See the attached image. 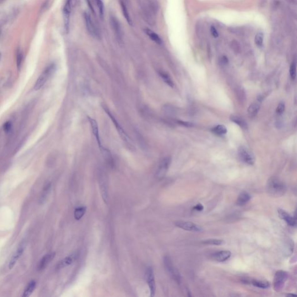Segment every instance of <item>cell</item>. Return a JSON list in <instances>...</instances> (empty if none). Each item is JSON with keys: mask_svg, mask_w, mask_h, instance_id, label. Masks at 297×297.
<instances>
[{"mask_svg": "<svg viewBox=\"0 0 297 297\" xmlns=\"http://www.w3.org/2000/svg\"><path fill=\"white\" fill-rule=\"evenodd\" d=\"M159 73V75L161 77V78L164 80V81L167 84L169 85V86L171 87H173L174 83H173L172 80L171 79L170 77L169 76L167 73L163 72H160Z\"/></svg>", "mask_w": 297, "mask_h": 297, "instance_id": "obj_30", "label": "cell"}, {"mask_svg": "<svg viewBox=\"0 0 297 297\" xmlns=\"http://www.w3.org/2000/svg\"><path fill=\"white\" fill-rule=\"evenodd\" d=\"M51 184H48V185H46L44 189L43 190V193L41 195V197L40 200L42 201L45 200L46 199V198L47 197L48 194L50 190H51Z\"/></svg>", "mask_w": 297, "mask_h": 297, "instance_id": "obj_33", "label": "cell"}, {"mask_svg": "<svg viewBox=\"0 0 297 297\" xmlns=\"http://www.w3.org/2000/svg\"><path fill=\"white\" fill-rule=\"evenodd\" d=\"M259 108H260V105L257 102L253 103V104H251L249 106L248 108L249 116L251 117L255 116L258 112Z\"/></svg>", "mask_w": 297, "mask_h": 297, "instance_id": "obj_24", "label": "cell"}, {"mask_svg": "<svg viewBox=\"0 0 297 297\" xmlns=\"http://www.w3.org/2000/svg\"><path fill=\"white\" fill-rule=\"evenodd\" d=\"M26 240L25 239H23L20 242L18 248L16 249V251L12 255V257L8 264L9 269H12L15 266L16 262H18L19 259L24 253V249H26Z\"/></svg>", "mask_w": 297, "mask_h": 297, "instance_id": "obj_6", "label": "cell"}, {"mask_svg": "<svg viewBox=\"0 0 297 297\" xmlns=\"http://www.w3.org/2000/svg\"><path fill=\"white\" fill-rule=\"evenodd\" d=\"M288 279V273L285 271L280 270L275 273L273 280V289L276 292L281 291L284 288L285 282Z\"/></svg>", "mask_w": 297, "mask_h": 297, "instance_id": "obj_5", "label": "cell"}, {"mask_svg": "<svg viewBox=\"0 0 297 297\" xmlns=\"http://www.w3.org/2000/svg\"><path fill=\"white\" fill-rule=\"evenodd\" d=\"M231 256V253L229 251L224 250L213 253L211 255V258L217 262H224L229 259Z\"/></svg>", "mask_w": 297, "mask_h": 297, "instance_id": "obj_16", "label": "cell"}, {"mask_svg": "<svg viewBox=\"0 0 297 297\" xmlns=\"http://www.w3.org/2000/svg\"><path fill=\"white\" fill-rule=\"evenodd\" d=\"M289 74L292 80H295L296 77V63L293 62L289 68Z\"/></svg>", "mask_w": 297, "mask_h": 297, "instance_id": "obj_34", "label": "cell"}, {"mask_svg": "<svg viewBox=\"0 0 297 297\" xmlns=\"http://www.w3.org/2000/svg\"><path fill=\"white\" fill-rule=\"evenodd\" d=\"M210 32H211V35H212L214 38H218V37H219V33L217 31V29H216V28H215L214 26H211V28H210Z\"/></svg>", "mask_w": 297, "mask_h": 297, "instance_id": "obj_39", "label": "cell"}, {"mask_svg": "<svg viewBox=\"0 0 297 297\" xmlns=\"http://www.w3.org/2000/svg\"><path fill=\"white\" fill-rule=\"evenodd\" d=\"M22 60H23V55H22V52H19L18 53V55H17V65H18V68H19L20 66H21Z\"/></svg>", "mask_w": 297, "mask_h": 297, "instance_id": "obj_37", "label": "cell"}, {"mask_svg": "<svg viewBox=\"0 0 297 297\" xmlns=\"http://www.w3.org/2000/svg\"><path fill=\"white\" fill-rule=\"evenodd\" d=\"M55 68L56 66L55 64H51L47 68H46L36 82V84L34 85L35 90H39L44 85L50 77L52 76V74L55 72Z\"/></svg>", "mask_w": 297, "mask_h": 297, "instance_id": "obj_3", "label": "cell"}, {"mask_svg": "<svg viewBox=\"0 0 297 297\" xmlns=\"http://www.w3.org/2000/svg\"><path fill=\"white\" fill-rule=\"evenodd\" d=\"M55 255L56 254L54 252L48 253L45 255L40 261V263L38 266V270H44L48 265L53 260V259L55 257Z\"/></svg>", "mask_w": 297, "mask_h": 297, "instance_id": "obj_18", "label": "cell"}, {"mask_svg": "<svg viewBox=\"0 0 297 297\" xmlns=\"http://www.w3.org/2000/svg\"><path fill=\"white\" fill-rule=\"evenodd\" d=\"M146 279L148 284L150 297H154L156 293V284L153 270L151 266H148L146 271Z\"/></svg>", "mask_w": 297, "mask_h": 297, "instance_id": "obj_10", "label": "cell"}, {"mask_svg": "<svg viewBox=\"0 0 297 297\" xmlns=\"http://www.w3.org/2000/svg\"><path fill=\"white\" fill-rule=\"evenodd\" d=\"M277 212L280 218L285 221V222L289 226L292 227L296 226L295 217H292L289 213H287L285 211L281 209H278Z\"/></svg>", "mask_w": 297, "mask_h": 297, "instance_id": "obj_14", "label": "cell"}, {"mask_svg": "<svg viewBox=\"0 0 297 297\" xmlns=\"http://www.w3.org/2000/svg\"><path fill=\"white\" fill-rule=\"evenodd\" d=\"M102 106H103V108L104 109V110H105V112L108 113V116L110 117V118H111V120L112 121L113 124H114L115 127H116L118 133H119V135H120L121 138H122L123 141H124L126 145H127V146H128L129 149H131V150H134V146H133V143H132V142H131V139L129 138L128 136L127 135V134L125 132L124 130L123 129V128L121 127V126L120 125V124L118 123L117 121L116 120V118H114V117H113V116L112 114V113L110 112V110H108V108L106 106H104V105H103Z\"/></svg>", "mask_w": 297, "mask_h": 297, "instance_id": "obj_2", "label": "cell"}, {"mask_svg": "<svg viewBox=\"0 0 297 297\" xmlns=\"http://www.w3.org/2000/svg\"><path fill=\"white\" fill-rule=\"evenodd\" d=\"M121 9H122V11H123V13L124 15L125 18L126 19L127 21L128 22L129 24H131L132 23V22H131V18L129 17V15L127 9V8L125 7V6L124 4L123 3H121Z\"/></svg>", "mask_w": 297, "mask_h": 297, "instance_id": "obj_32", "label": "cell"}, {"mask_svg": "<svg viewBox=\"0 0 297 297\" xmlns=\"http://www.w3.org/2000/svg\"><path fill=\"white\" fill-rule=\"evenodd\" d=\"M251 283L254 287H256L259 289H268L270 286V284L268 281H264V280H253L251 281Z\"/></svg>", "mask_w": 297, "mask_h": 297, "instance_id": "obj_25", "label": "cell"}, {"mask_svg": "<svg viewBox=\"0 0 297 297\" xmlns=\"http://www.w3.org/2000/svg\"><path fill=\"white\" fill-rule=\"evenodd\" d=\"M99 188L100 190V193L102 195V197L103 200L105 203H108V185L105 179L103 174L100 173V175H99Z\"/></svg>", "mask_w": 297, "mask_h": 297, "instance_id": "obj_12", "label": "cell"}, {"mask_svg": "<svg viewBox=\"0 0 297 297\" xmlns=\"http://www.w3.org/2000/svg\"><path fill=\"white\" fill-rule=\"evenodd\" d=\"M230 119L232 121H233L236 124L239 125L242 128H247V123L241 117L237 116H231L230 117Z\"/></svg>", "mask_w": 297, "mask_h": 297, "instance_id": "obj_23", "label": "cell"}, {"mask_svg": "<svg viewBox=\"0 0 297 297\" xmlns=\"http://www.w3.org/2000/svg\"><path fill=\"white\" fill-rule=\"evenodd\" d=\"M111 23L112 25L113 28L114 30L115 34L116 35L117 38H118L119 40H121V31L120 26L119 24V22L118 20H117L116 18H111Z\"/></svg>", "mask_w": 297, "mask_h": 297, "instance_id": "obj_21", "label": "cell"}, {"mask_svg": "<svg viewBox=\"0 0 297 297\" xmlns=\"http://www.w3.org/2000/svg\"><path fill=\"white\" fill-rule=\"evenodd\" d=\"M70 2L71 0H68L63 8V18H64V29L66 33H68L69 30L70 23Z\"/></svg>", "mask_w": 297, "mask_h": 297, "instance_id": "obj_15", "label": "cell"}, {"mask_svg": "<svg viewBox=\"0 0 297 297\" xmlns=\"http://www.w3.org/2000/svg\"><path fill=\"white\" fill-rule=\"evenodd\" d=\"M12 128V123L10 121H7L3 125L4 131L6 133H8Z\"/></svg>", "mask_w": 297, "mask_h": 297, "instance_id": "obj_38", "label": "cell"}, {"mask_svg": "<svg viewBox=\"0 0 297 297\" xmlns=\"http://www.w3.org/2000/svg\"><path fill=\"white\" fill-rule=\"evenodd\" d=\"M267 191L269 194L274 197H281L287 192L285 184L277 178H272L268 182Z\"/></svg>", "mask_w": 297, "mask_h": 297, "instance_id": "obj_1", "label": "cell"}, {"mask_svg": "<svg viewBox=\"0 0 297 297\" xmlns=\"http://www.w3.org/2000/svg\"><path fill=\"white\" fill-rule=\"evenodd\" d=\"M287 296H296V295L294 294H287Z\"/></svg>", "mask_w": 297, "mask_h": 297, "instance_id": "obj_43", "label": "cell"}, {"mask_svg": "<svg viewBox=\"0 0 297 297\" xmlns=\"http://www.w3.org/2000/svg\"><path fill=\"white\" fill-rule=\"evenodd\" d=\"M202 243L207 244V245H219L224 243V240L220 239H210L202 241Z\"/></svg>", "mask_w": 297, "mask_h": 297, "instance_id": "obj_28", "label": "cell"}, {"mask_svg": "<svg viewBox=\"0 0 297 297\" xmlns=\"http://www.w3.org/2000/svg\"><path fill=\"white\" fill-rule=\"evenodd\" d=\"M0 1H1V0H0Z\"/></svg>", "mask_w": 297, "mask_h": 297, "instance_id": "obj_44", "label": "cell"}, {"mask_svg": "<svg viewBox=\"0 0 297 297\" xmlns=\"http://www.w3.org/2000/svg\"><path fill=\"white\" fill-rule=\"evenodd\" d=\"M96 3H97V7L98 8L99 15L102 18H103V12H104V6L103 4L102 0H95Z\"/></svg>", "mask_w": 297, "mask_h": 297, "instance_id": "obj_35", "label": "cell"}, {"mask_svg": "<svg viewBox=\"0 0 297 297\" xmlns=\"http://www.w3.org/2000/svg\"><path fill=\"white\" fill-rule=\"evenodd\" d=\"M175 225L180 229L189 232H202L203 228L199 225H197L192 222L189 221H178L175 222Z\"/></svg>", "mask_w": 297, "mask_h": 297, "instance_id": "obj_8", "label": "cell"}, {"mask_svg": "<svg viewBox=\"0 0 297 297\" xmlns=\"http://www.w3.org/2000/svg\"><path fill=\"white\" fill-rule=\"evenodd\" d=\"M238 153L242 161L249 165L254 164L255 159L253 153L244 146H240L238 150Z\"/></svg>", "mask_w": 297, "mask_h": 297, "instance_id": "obj_7", "label": "cell"}, {"mask_svg": "<svg viewBox=\"0 0 297 297\" xmlns=\"http://www.w3.org/2000/svg\"><path fill=\"white\" fill-rule=\"evenodd\" d=\"M164 264L165 268L167 270L169 276L174 280L177 282L178 284H180L181 281V276L177 268L174 266L171 258L166 256L164 258Z\"/></svg>", "mask_w": 297, "mask_h": 297, "instance_id": "obj_4", "label": "cell"}, {"mask_svg": "<svg viewBox=\"0 0 297 297\" xmlns=\"http://www.w3.org/2000/svg\"><path fill=\"white\" fill-rule=\"evenodd\" d=\"M78 253L77 252L73 253L72 254L68 255V257H66L62 260H61L56 266V269L59 270V269H62L72 264L74 262H75L78 259Z\"/></svg>", "mask_w": 297, "mask_h": 297, "instance_id": "obj_13", "label": "cell"}, {"mask_svg": "<svg viewBox=\"0 0 297 297\" xmlns=\"http://www.w3.org/2000/svg\"><path fill=\"white\" fill-rule=\"evenodd\" d=\"M193 209L194 210H196L197 211H201L203 210L204 207L201 204H197L193 207Z\"/></svg>", "mask_w": 297, "mask_h": 297, "instance_id": "obj_40", "label": "cell"}, {"mask_svg": "<svg viewBox=\"0 0 297 297\" xmlns=\"http://www.w3.org/2000/svg\"><path fill=\"white\" fill-rule=\"evenodd\" d=\"M88 120L91 126V129L93 131V134L94 137H95L97 139L98 144L99 146V148L100 149H102L103 147L102 146V143H101V141H100V136H99V128H98V125L97 123V121L95 120L91 117H88Z\"/></svg>", "mask_w": 297, "mask_h": 297, "instance_id": "obj_17", "label": "cell"}, {"mask_svg": "<svg viewBox=\"0 0 297 297\" xmlns=\"http://www.w3.org/2000/svg\"><path fill=\"white\" fill-rule=\"evenodd\" d=\"M196 34L199 37H200L201 34V27L200 25L196 26Z\"/></svg>", "mask_w": 297, "mask_h": 297, "instance_id": "obj_41", "label": "cell"}, {"mask_svg": "<svg viewBox=\"0 0 297 297\" xmlns=\"http://www.w3.org/2000/svg\"><path fill=\"white\" fill-rule=\"evenodd\" d=\"M264 34L263 33L259 32L257 33L255 37L254 42L258 47H261L264 43Z\"/></svg>", "mask_w": 297, "mask_h": 297, "instance_id": "obj_31", "label": "cell"}, {"mask_svg": "<svg viewBox=\"0 0 297 297\" xmlns=\"http://www.w3.org/2000/svg\"><path fill=\"white\" fill-rule=\"evenodd\" d=\"M84 19L85 21V24L87 26V28L89 33H90V34L95 38H98L99 37V35L98 29L95 27L94 23L93 22L91 17L88 13H85Z\"/></svg>", "mask_w": 297, "mask_h": 297, "instance_id": "obj_11", "label": "cell"}, {"mask_svg": "<svg viewBox=\"0 0 297 297\" xmlns=\"http://www.w3.org/2000/svg\"><path fill=\"white\" fill-rule=\"evenodd\" d=\"M145 32L150 39H152L153 41L156 43L158 44H161L162 43V40L160 38V37L156 33L153 32L152 30L148 29V28H145Z\"/></svg>", "mask_w": 297, "mask_h": 297, "instance_id": "obj_22", "label": "cell"}, {"mask_svg": "<svg viewBox=\"0 0 297 297\" xmlns=\"http://www.w3.org/2000/svg\"><path fill=\"white\" fill-rule=\"evenodd\" d=\"M285 110V104L283 102H281L279 103V104L277 106V109H276V112L277 114H281L283 113L284 112Z\"/></svg>", "mask_w": 297, "mask_h": 297, "instance_id": "obj_36", "label": "cell"}, {"mask_svg": "<svg viewBox=\"0 0 297 297\" xmlns=\"http://www.w3.org/2000/svg\"><path fill=\"white\" fill-rule=\"evenodd\" d=\"M251 199V196L247 192H243L240 193L237 198L236 204L237 205L242 206L246 204Z\"/></svg>", "mask_w": 297, "mask_h": 297, "instance_id": "obj_19", "label": "cell"}, {"mask_svg": "<svg viewBox=\"0 0 297 297\" xmlns=\"http://www.w3.org/2000/svg\"><path fill=\"white\" fill-rule=\"evenodd\" d=\"M36 286V282L34 280H32L30 282H29V283L24 289V292H23V295H22V297H29L33 293L34 290L35 289Z\"/></svg>", "mask_w": 297, "mask_h": 297, "instance_id": "obj_20", "label": "cell"}, {"mask_svg": "<svg viewBox=\"0 0 297 297\" xmlns=\"http://www.w3.org/2000/svg\"><path fill=\"white\" fill-rule=\"evenodd\" d=\"M87 211V207L82 206V207H79L75 209L74 215V218L76 220H80L82 217L84 215L85 213Z\"/></svg>", "mask_w": 297, "mask_h": 297, "instance_id": "obj_26", "label": "cell"}, {"mask_svg": "<svg viewBox=\"0 0 297 297\" xmlns=\"http://www.w3.org/2000/svg\"><path fill=\"white\" fill-rule=\"evenodd\" d=\"M212 131L214 133H216L219 135H224L227 133V129L225 125H218L215 126L212 129Z\"/></svg>", "mask_w": 297, "mask_h": 297, "instance_id": "obj_27", "label": "cell"}, {"mask_svg": "<svg viewBox=\"0 0 297 297\" xmlns=\"http://www.w3.org/2000/svg\"><path fill=\"white\" fill-rule=\"evenodd\" d=\"M228 62V59L225 56H222L221 58V63L223 64H226Z\"/></svg>", "mask_w": 297, "mask_h": 297, "instance_id": "obj_42", "label": "cell"}, {"mask_svg": "<svg viewBox=\"0 0 297 297\" xmlns=\"http://www.w3.org/2000/svg\"><path fill=\"white\" fill-rule=\"evenodd\" d=\"M230 47L233 51V52L238 53L241 52V48L240 44L236 40H233L230 43Z\"/></svg>", "mask_w": 297, "mask_h": 297, "instance_id": "obj_29", "label": "cell"}, {"mask_svg": "<svg viewBox=\"0 0 297 297\" xmlns=\"http://www.w3.org/2000/svg\"><path fill=\"white\" fill-rule=\"evenodd\" d=\"M171 162V159L170 157H165L161 160L157 171L156 175L158 178L161 179L164 177L169 169Z\"/></svg>", "mask_w": 297, "mask_h": 297, "instance_id": "obj_9", "label": "cell"}]
</instances>
